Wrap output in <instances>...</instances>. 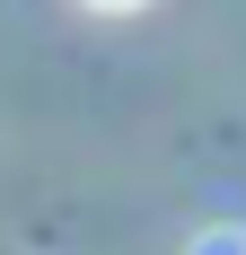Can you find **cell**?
<instances>
[{
  "label": "cell",
  "instance_id": "6da1fadb",
  "mask_svg": "<svg viewBox=\"0 0 246 255\" xmlns=\"http://www.w3.org/2000/svg\"><path fill=\"white\" fill-rule=\"evenodd\" d=\"M79 9H97V18H123V9H149V0H79Z\"/></svg>",
  "mask_w": 246,
  "mask_h": 255
}]
</instances>
